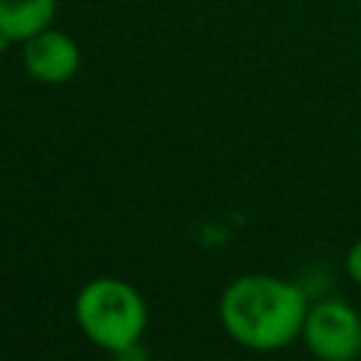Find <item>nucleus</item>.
<instances>
[{"label": "nucleus", "instance_id": "nucleus-5", "mask_svg": "<svg viewBox=\"0 0 361 361\" xmlns=\"http://www.w3.org/2000/svg\"><path fill=\"white\" fill-rule=\"evenodd\" d=\"M54 14L56 0H0V48L48 28Z\"/></svg>", "mask_w": 361, "mask_h": 361}, {"label": "nucleus", "instance_id": "nucleus-3", "mask_svg": "<svg viewBox=\"0 0 361 361\" xmlns=\"http://www.w3.org/2000/svg\"><path fill=\"white\" fill-rule=\"evenodd\" d=\"M302 341L316 358L353 361L361 355V313L344 299H322L307 307Z\"/></svg>", "mask_w": 361, "mask_h": 361}, {"label": "nucleus", "instance_id": "nucleus-2", "mask_svg": "<svg viewBox=\"0 0 361 361\" xmlns=\"http://www.w3.org/2000/svg\"><path fill=\"white\" fill-rule=\"evenodd\" d=\"M82 333L102 350L121 355L135 347L147 330V302L124 279L99 276L90 279L73 305Z\"/></svg>", "mask_w": 361, "mask_h": 361}, {"label": "nucleus", "instance_id": "nucleus-6", "mask_svg": "<svg viewBox=\"0 0 361 361\" xmlns=\"http://www.w3.org/2000/svg\"><path fill=\"white\" fill-rule=\"evenodd\" d=\"M347 274L353 276V282L361 285V240H355L353 248L347 251Z\"/></svg>", "mask_w": 361, "mask_h": 361}, {"label": "nucleus", "instance_id": "nucleus-4", "mask_svg": "<svg viewBox=\"0 0 361 361\" xmlns=\"http://www.w3.org/2000/svg\"><path fill=\"white\" fill-rule=\"evenodd\" d=\"M23 65L31 79L42 85H62L76 76L82 54L73 37L56 28H42L23 39Z\"/></svg>", "mask_w": 361, "mask_h": 361}, {"label": "nucleus", "instance_id": "nucleus-1", "mask_svg": "<svg viewBox=\"0 0 361 361\" xmlns=\"http://www.w3.org/2000/svg\"><path fill=\"white\" fill-rule=\"evenodd\" d=\"M307 307L299 285L271 274H245L223 290L220 322L240 347L271 353L302 338Z\"/></svg>", "mask_w": 361, "mask_h": 361}]
</instances>
